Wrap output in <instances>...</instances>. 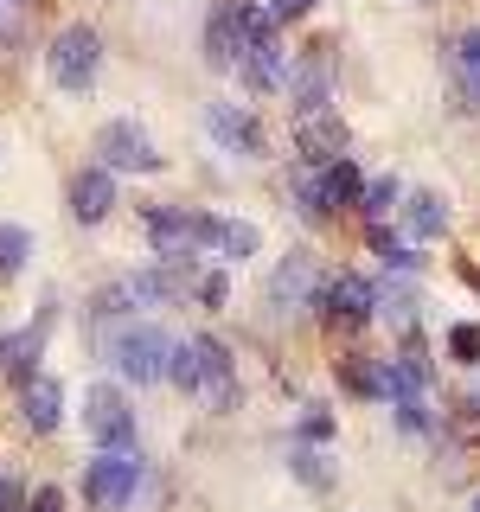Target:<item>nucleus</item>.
Instances as JSON below:
<instances>
[{
    "instance_id": "1",
    "label": "nucleus",
    "mask_w": 480,
    "mask_h": 512,
    "mask_svg": "<svg viewBox=\"0 0 480 512\" xmlns=\"http://www.w3.org/2000/svg\"><path fill=\"white\" fill-rule=\"evenodd\" d=\"M167 378L180 384L186 397H199L205 410H231L237 404V365H231V352H224L212 333L173 346L167 352Z\"/></svg>"
},
{
    "instance_id": "2",
    "label": "nucleus",
    "mask_w": 480,
    "mask_h": 512,
    "mask_svg": "<svg viewBox=\"0 0 480 512\" xmlns=\"http://www.w3.org/2000/svg\"><path fill=\"white\" fill-rule=\"evenodd\" d=\"M141 487V455L135 448H103V455L84 468V500L96 512H122Z\"/></svg>"
},
{
    "instance_id": "3",
    "label": "nucleus",
    "mask_w": 480,
    "mask_h": 512,
    "mask_svg": "<svg viewBox=\"0 0 480 512\" xmlns=\"http://www.w3.org/2000/svg\"><path fill=\"white\" fill-rule=\"evenodd\" d=\"M167 352H173V340L154 327V320H141V327H122L116 340H109V359H116V372H122L128 384L167 378Z\"/></svg>"
},
{
    "instance_id": "4",
    "label": "nucleus",
    "mask_w": 480,
    "mask_h": 512,
    "mask_svg": "<svg viewBox=\"0 0 480 512\" xmlns=\"http://www.w3.org/2000/svg\"><path fill=\"white\" fill-rule=\"evenodd\" d=\"M96 64H103V39L90 26H64L45 52V71H52L58 90H90L96 84Z\"/></svg>"
},
{
    "instance_id": "5",
    "label": "nucleus",
    "mask_w": 480,
    "mask_h": 512,
    "mask_svg": "<svg viewBox=\"0 0 480 512\" xmlns=\"http://www.w3.org/2000/svg\"><path fill=\"white\" fill-rule=\"evenodd\" d=\"M84 429L96 448H135V410L122 404L116 384H90L84 391Z\"/></svg>"
},
{
    "instance_id": "6",
    "label": "nucleus",
    "mask_w": 480,
    "mask_h": 512,
    "mask_svg": "<svg viewBox=\"0 0 480 512\" xmlns=\"http://www.w3.org/2000/svg\"><path fill=\"white\" fill-rule=\"evenodd\" d=\"M96 154H103V167H109V173H160V167H167V160L154 154L148 128L128 122V116H122V122H109L103 135H96Z\"/></svg>"
},
{
    "instance_id": "7",
    "label": "nucleus",
    "mask_w": 480,
    "mask_h": 512,
    "mask_svg": "<svg viewBox=\"0 0 480 512\" xmlns=\"http://www.w3.org/2000/svg\"><path fill=\"white\" fill-rule=\"evenodd\" d=\"M148 244L160 263H192V250H199V218H186L180 205H154L148 212Z\"/></svg>"
},
{
    "instance_id": "8",
    "label": "nucleus",
    "mask_w": 480,
    "mask_h": 512,
    "mask_svg": "<svg viewBox=\"0 0 480 512\" xmlns=\"http://www.w3.org/2000/svg\"><path fill=\"white\" fill-rule=\"evenodd\" d=\"M205 128H212V141L218 148H231V154H263L269 141H263V128H256L250 109H237V103H205Z\"/></svg>"
},
{
    "instance_id": "9",
    "label": "nucleus",
    "mask_w": 480,
    "mask_h": 512,
    "mask_svg": "<svg viewBox=\"0 0 480 512\" xmlns=\"http://www.w3.org/2000/svg\"><path fill=\"white\" fill-rule=\"evenodd\" d=\"M346 122L333 116V109H320V116H301V128H295V148H301V160L308 167H327V160H340L346 154Z\"/></svg>"
},
{
    "instance_id": "10",
    "label": "nucleus",
    "mask_w": 480,
    "mask_h": 512,
    "mask_svg": "<svg viewBox=\"0 0 480 512\" xmlns=\"http://www.w3.org/2000/svg\"><path fill=\"white\" fill-rule=\"evenodd\" d=\"M237 52H244V13H237V0H218L212 26H205V64L212 71H237Z\"/></svg>"
},
{
    "instance_id": "11",
    "label": "nucleus",
    "mask_w": 480,
    "mask_h": 512,
    "mask_svg": "<svg viewBox=\"0 0 480 512\" xmlns=\"http://www.w3.org/2000/svg\"><path fill=\"white\" fill-rule=\"evenodd\" d=\"M288 103H295V116H320L327 109V96H333V77H327V45H314L308 64L301 71H288Z\"/></svg>"
},
{
    "instance_id": "12",
    "label": "nucleus",
    "mask_w": 480,
    "mask_h": 512,
    "mask_svg": "<svg viewBox=\"0 0 480 512\" xmlns=\"http://www.w3.org/2000/svg\"><path fill=\"white\" fill-rule=\"evenodd\" d=\"M314 301L327 308V320H346V327H352V320H365V314L378 308V288L365 282V276H346V269H340V276H333L327 288H320Z\"/></svg>"
},
{
    "instance_id": "13",
    "label": "nucleus",
    "mask_w": 480,
    "mask_h": 512,
    "mask_svg": "<svg viewBox=\"0 0 480 512\" xmlns=\"http://www.w3.org/2000/svg\"><path fill=\"white\" fill-rule=\"evenodd\" d=\"M58 416H64V384H58V378H26V391H20V423L32 429V436H52Z\"/></svg>"
},
{
    "instance_id": "14",
    "label": "nucleus",
    "mask_w": 480,
    "mask_h": 512,
    "mask_svg": "<svg viewBox=\"0 0 480 512\" xmlns=\"http://www.w3.org/2000/svg\"><path fill=\"white\" fill-rule=\"evenodd\" d=\"M314 295H320V288H314V256L308 250H288V263L276 269V282H269V301L288 314V308H308Z\"/></svg>"
},
{
    "instance_id": "15",
    "label": "nucleus",
    "mask_w": 480,
    "mask_h": 512,
    "mask_svg": "<svg viewBox=\"0 0 480 512\" xmlns=\"http://www.w3.org/2000/svg\"><path fill=\"white\" fill-rule=\"evenodd\" d=\"M109 205H116V173H109V167H84L71 180V212H77V224L109 218Z\"/></svg>"
},
{
    "instance_id": "16",
    "label": "nucleus",
    "mask_w": 480,
    "mask_h": 512,
    "mask_svg": "<svg viewBox=\"0 0 480 512\" xmlns=\"http://www.w3.org/2000/svg\"><path fill=\"white\" fill-rule=\"evenodd\" d=\"M448 71H455V84H461V96H468V109H480V32L448 39Z\"/></svg>"
},
{
    "instance_id": "17",
    "label": "nucleus",
    "mask_w": 480,
    "mask_h": 512,
    "mask_svg": "<svg viewBox=\"0 0 480 512\" xmlns=\"http://www.w3.org/2000/svg\"><path fill=\"white\" fill-rule=\"evenodd\" d=\"M359 167H352V160L340 154V160H327V167H320V199H327V212L333 205H359Z\"/></svg>"
},
{
    "instance_id": "18",
    "label": "nucleus",
    "mask_w": 480,
    "mask_h": 512,
    "mask_svg": "<svg viewBox=\"0 0 480 512\" xmlns=\"http://www.w3.org/2000/svg\"><path fill=\"white\" fill-rule=\"evenodd\" d=\"M256 244H263V231L244 218H218V237H212V250L224 256V263H244V256H256Z\"/></svg>"
},
{
    "instance_id": "19",
    "label": "nucleus",
    "mask_w": 480,
    "mask_h": 512,
    "mask_svg": "<svg viewBox=\"0 0 480 512\" xmlns=\"http://www.w3.org/2000/svg\"><path fill=\"white\" fill-rule=\"evenodd\" d=\"M397 205H404V180H397V173H384V180H365V186H359V212L372 218V224H384Z\"/></svg>"
},
{
    "instance_id": "20",
    "label": "nucleus",
    "mask_w": 480,
    "mask_h": 512,
    "mask_svg": "<svg viewBox=\"0 0 480 512\" xmlns=\"http://www.w3.org/2000/svg\"><path fill=\"white\" fill-rule=\"evenodd\" d=\"M404 212V224H410V237H436L442 224H448V205L436 199V192H416L410 205H397Z\"/></svg>"
},
{
    "instance_id": "21",
    "label": "nucleus",
    "mask_w": 480,
    "mask_h": 512,
    "mask_svg": "<svg viewBox=\"0 0 480 512\" xmlns=\"http://www.w3.org/2000/svg\"><path fill=\"white\" fill-rule=\"evenodd\" d=\"M39 346H45V327H26V333H13L7 346H0V365H7L13 378H32V359H39Z\"/></svg>"
},
{
    "instance_id": "22",
    "label": "nucleus",
    "mask_w": 480,
    "mask_h": 512,
    "mask_svg": "<svg viewBox=\"0 0 480 512\" xmlns=\"http://www.w3.org/2000/svg\"><path fill=\"white\" fill-rule=\"evenodd\" d=\"M32 256V237L20 224H0V276H20V263Z\"/></svg>"
},
{
    "instance_id": "23",
    "label": "nucleus",
    "mask_w": 480,
    "mask_h": 512,
    "mask_svg": "<svg viewBox=\"0 0 480 512\" xmlns=\"http://www.w3.org/2000/svg\"><path fill=\"white\" fill-rule=\"evenodd\" d=\"M340 372H346V391H359V397H384V365H372V359H346Z\"/></svg>"
},
{
    "instance_id": "24",
    "label": "nucleus",
    "mask_w": 480,
    "mask_h": 512,
    "mask_svg": "<svg viewBox=\"0 0 480 512\" xmlns=\"http://www.w3.org/2000/svg\"><path fill=\"white\" fill-rule=\"evenodd\" d=\"M448 352H455L461 365H480V327H455L448 333Z\"/></svg>"
},
{
    "instance_id": "25",
    "label": "nucleus",
    "mask_w": 480,
    "mask_h": 512,
    "mask_svg": "<svg viewBox=\"0 0 480 512\" xmlns=\"http://www.w3.org/2000/svg\"><path fill=\"white\" fill-rule=\"evenodd\" d=\"M295 474L308 480V487H327V468H320V455H314V448H295Z\"/></svg>"
},
{
    "instance_id": "26",
    "label": "nucleus",
    "mask_w": 480,
    "mask_h": 512,
    "mask_svg": "<svg viewBox=\"0 0 480 512\" xmlns=\"http://www.w3.org/2000/svg\"><path fill=\"white\" fill-rule=\"evenodd\" d=\"M0 512H26V487L7 468H0Z\"/></svg>"
},
{
    "instance_id": "27",
    "label": "nucleus",
    "mask_w": 480,
    "mask_h": 512,
    "mask_svg": "<svg viewBox=\"0 0 480 512\" xmlns=\"http://www.w3.org/2000/svg\"><path fill=\"white\" fill-rule=\"evenodd\" d=\"M301 436H308V442H327L333 436V416L327 410H308V416H301Z\"/></svg>"
},
{
    "instance_id": "28",
    "label": "nucleus",
    "mask_w": 480,
    "mask_h": 512,
    "mask_svg": "<svg viewBox=\"0 0 480 512\" xmlns=\"http://www.w3.org/2000/svg\"><path fill=\"white\" fill-rule=\"evenodd\" d=\"M199 301H205V308H224V301H231V282H224V276H205L199 282Z\"/></svg>"
},
{
    "instance_id": "29",
    "label": "nucleus",
    "mask_w": 480,
    "mask_h": 512,
    "mask_svg": "<svg viewBox=\"0 0 480 512\" xmlns=\"http://www.w3.org/2000/svg\"><path fill=\"white\" fill-rule=\"evenodd\" d=\"M308 7H314V0H269L263 13H269V20L282 26V20H301V13H308Z\"/></svg>"
},
{
    "instance_id": "30",
    "label": "nucleus",
    "mask_w": 480,
    "mask_h": 512,
    "mask_svg": "<svg viewBox=\"0 0 480 512\" xmlns=\"http://www.w3.org/2000/svg\"><path fill=\"white\" fill-rule=\"evenodd\" d=\"M26 512H64V493H58V487H39V493L26 500Z\"/></svg>"
},
{
    "instance_id": "31",
    "label": "nucleus",
    "mask_w": 480,
    "mask_h": 512,
    "mask_svg": "<svg viewBox=\"0 0 480 512\" xmlns=\"http://www.w3.org/2000/svg\"><path fill=\"white\" fill-rule=\"evenodd\" d=\"M474 512H480V493H474Z\"/></svg>"
}]
</instances>
